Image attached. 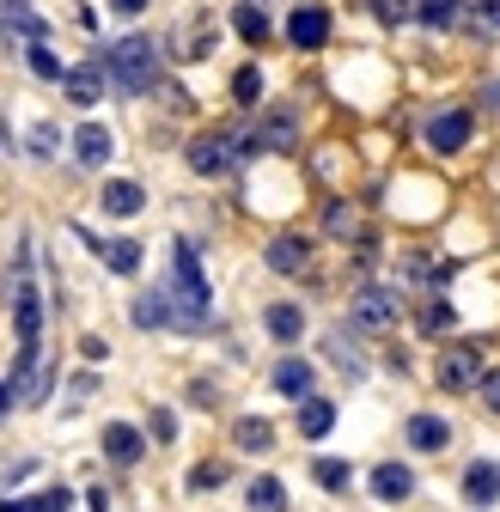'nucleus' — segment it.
<instances>
[{
  "mask_svg": "<svg viewBox=\"0 0 500 512\" xmlns=\"http://www.w3.org/2000/svg\"><path fill=\"white\" fill-rule=\"evenodd\" d=\"M171 317H177V330H208V317H214V293H208V275H202V256L190 238H177L171 250Z\"/></svg>",
  "mask_w": 500,
  "mask_h": 512,
  "instance_id": "obj_1",
  "label": "nucleus"
},
{
  "mask_svg": "<svg viewBox=\"0 0 500 512\" xmlns=\"http://www.w3.org/2000/svg\"><path fill=\"white\" fill-rule=\"evenodd\" d=\"M104 74H110V86H116L122 98H141V92L159 80V43H153V37H141V31L116 37V43H110V55H104Z\"/></svg>",
  "mask_w": 500,
  "mask_h": 512,
  "instance_id": "obj_2",
  "label": "nucleus"
},
{
  "mask_svg": "<svg viewBox=\"0 0 500 512\" xmlns=\"http://www.w3.org/2000/svg\"><path fill=\"white\" fill-rule=\"evenodd\" d=\"M244 153H250L244 135H226V128H214V135H196V141H190V171H196V177H220V171H232Z\"/></svg>",
  "mask_w": 500,
  "mask_h": 512,
  "instance_id": "obj_3",
  "label": "nucleus"
},
{
  "mask_svg": "<svg viewBox=\"0 0 500 512\" xmlns=\"http://www.w3.org/2000/svg\"><path fill=\"white\" fill-rule=\"evenodd\" d=\"M13 330H19V348H37V336H43V293L31 275H19V287H13Z\"/></svg>",
  "mask_w": 500,
  "mask_h": 512,
  "instance_id": "obj_4",
  "label": "nucleus"
},
{
  "mask_svg": "<svg viewBox=\"0 0 500 512\" xmlns=\"http://www.w3.org/2000/svg\"><path fill=\"white\" fill-rule=\"evenodd\" d=\"M250 153H293V141H299V122H293V110H269L257 128H250Z\"/></svg>",
  "mask_w": 500,
  "mask_h": 512,
  "instance_id": "obj_5",
  "label": "nucleus"
},
{
  "mask_svg": "<svg viewBox=\"0 0 500 512\" xmlns=\"http://www.w3.org/2000/svg\"><path fill=\"white\" fill-rule=\"evenodd\" d=\"M476 378H482V342H452L440 360V384L446 391H470Z\"/></svg>",
  "mask_w": 500,
  "mask_h": 512,
  "instance_id": "obj_6",
  "label": "nucleus"
},
{
  "mask_svg": "<svg viewBox=\"0 0 500 512\" xmlns=\"http://www.w3.org/2000/svg\"><path fill=\"white\" fill-rule=\"evenodd\" d=\"M397 293L391 287H360L354 293V324H366V330H391L397 324Z\"/></svg>",
  "mask_w": 500,
  "mask_h": 512,
  "instance_id": "obj_7",
  "label": "nucleus"
},
{
  "mask_svg": "<svg viewBox=\"0 0 500 512\" xmlns=\"http://www.w3.org/2000/svg\"><path fill=\"white\" fill-rule=\"evenodd\" d=\"M104 458H110L116 470H135V464L147 458V439H141V427H129V421H110V427H104Z\"/></svg>",
  "mask_w": 500,
  "mask_h": 512,
  "instance_id": "obj_8",
  "label": "nucleus"
},
{
  "mask_svg": "<svg viewBox=\"0 0 500 512\" xmlns=\"http://www.w3.org/2000/svg\"><path fill=\"white\" fill-rule=\"evenodd\" d=\"M470 128H476L470 110H440V116L427 122V147H433V153H458V147L470 141Z\"/></svg>",
  "mask_w": 500,
  "mask_h": 512,
  "instance_id": "obj_9",
  "label": "nucleus"
},
{
  "mask_svg": "<svg viewBox=\"0 0 500 512\" xmlns=\"http://www.w3.org/2000/svg\"><path fill=\"white\" fill-rule=\"evenodd\" d=\"M287 37H293L299 49H324V43H330V7H293Z\"/></svg>",
  "mask_w": 500,
  "mask_h": 512,
  "instance_id": "obj_10",
  "label": "nucleus"
},
{
  "mask_svg": "<svg viewBox=\"0 0 500 512\" xmlns=\"http://www.w3.org/2000/svg\"><path fill=\"white\" fill-rule=\"evenodd\" d=\"M110 153H116V141H110V128H104V122H80V128H74V159H80L86 171L110 165Z\"/></svg>",
  "mask_w": 500,
  "mask_h": 512,
  "instance_id": "obj_11",
  "label": "nucleus"
},
{
  "mask_svg": "<svg viewBox=\"0 0 500 512\" xmlns=\"http://www.w3.org/2000/svg\"><path fill=\"white\" fill-rule=\"evenodd\" d=\"M269 269H275V275H305V269H311V238L281 232V238L269 244Z\"/></svg>",
  "mask_w": 500,
  "mask_h": 512,
  "instance_id": "obj_12",
  "label": "nucleus"
},
{
  "mask_svg": "<svg viewBox=\"0 0 500 512\" xmlns=\"http://www.w3.org/2000/svg\"><path fill=\"white\" fill-rule=\"evenodd\" d=\"M415 494V476H409V464H379V470H372V500H385V506H403Z\"/></svg>",
  "mask_w": 500,
  "mask_h": 512,
  "instance_id": "obj_13",
  "label": "nucleus"
},
{
  "mask_svg": "<svg viewBox=\"0 0 500 512\" xmlns=\"http://www.w3.org/2000/svg\"><path fill=\"white\" fill-rule=\"evenodd\" d=\"M147 208V189L135 183V177H110L104 183V214H116V220H135Z\"/></svg>",
  "mask_w": 500,
  "mask_h": 512,
  "instance_id": "obj_14",
  "label": "nucleus"
},
{
  "mask_svg": "<svg viewBox=\"0 0 500 512\" xmlns=\"http://www.w3.org/2000/svg\"><path fill=\"white\" fill-rule=\"evenodd\" d=\"M403 439L415 445V452H446V445H452V427H446L440 415H409V421H403Z\"/></svg>",
  "mask_w": 500,
  "mask_h": 512,
  "instance_id": "obj_15",
  "label": "nucleus"
},
{
  "mask_svg": "<svg viewBox=\"0 0 500 512\" xmlns=\"http://www.w3.org/2000/svg\"><path fill=\"white\" fill-rule=\"evenodd\" d=\"M129 317H135V330H177V317H171V293H165V287L141 293Z\"/></svg>",
  "mask_w": 500,
  "mask_h": 512,
  "instance_id": "obj_16",
  "label": "nucleus"
},
{
  "mask_svg": "<svg viewBox=\"0 0 500 512\" xmlns=\"http://www.w3.org/2000/svg\"><path fill=\"white\" fill-rule=\"evenodd\" d=\"M464 500H470V506H494V500H500V464L476 458V464L464 470Z\"/></svg>",
  "mask_w": 500,
  "mask_h": 512,
  "instance_id": "obj_17",
  "label": "nucleus"
},
{
  "mask_svg": "<svg viewBox=\"0 0 500 512\" xmlns=\"http://www.w3.org/2000/svg\"><path fill=\"white\" fill-rule=\"evenodd\" d=\"M330 427H336V403H330V397H318V391L299 397V433H305V439H324Z\"/></svg>",
  "mask_w": 500,
  "mask_h": 512,
  "instance_id": "obj_18",
  "label": "nucleus"
},
{
  "mask_svg": "<svg viewBox=\"0 0 500 512\" xmlns=\"http://www.w3.org/2000/svg\"><path fill=\"white\" fill-rule=\"evenodd\" d=\"M232 31H238L244 43H269L275 25H269V13L257 7V0H244V7H232Z\"/></svg>",
  "mask_w": 500,
  "mask_h": 512,
  "instance_id": "obj_19",
  "label": "nucleus"
},
{
  "mask_svg": "<svg viewBox=\"0 0 500 512\" xmlns=\"http://www.w3.org/2000/svg\"><path fill=\"white\" fill-rule=\"evenodd\" d=\"M263 324H269V336H275V342H299V330H305V311L281 299V305H269V311H263Z\"/></svg>",
  "mask_w": 500,
  "mask_h": 512,
  "instance_id": "obj_20",
  "label": "nucleus"
},
{
  "mask_svg": "<svg viewBox=\"0 0 500 512\" xmlns=\"http://www.w3.org/2000/svg\"><path fill=\"white\" fill-rule=\"evenodd\" d=\"M311 384H318V372H311L305 360H281V366H275V391H287V397H311Z\"/></svg>",
  "mask_w": 500,
  "mask_h": 512,
  "instance_id": "obj_21",
  "label": "nucleus"
},
{
  "mask_svg": "<svg viewBox=\"0 0 500 512\" xmlns=\"http://www.w3.org/2000/svg\"><path fill=\"white\" fill-rule=\"evenodd\" d=\"M415 13H421L427 31H452L464 19V0H415Z\"/></svg>",
  "mask_w": 500,
  "mask_h": 512,
  "instance_id": "obj_22",
  "label": "nucleus"
},
{
  "mask_svg": "<svg viewBox=\"0 0 500 512\" xmlns=\"http://www.w3.org/2000/svg\"><path fill=\"white\" fill-rule=\"evenodd\" d=\"M98 256H104L110 275H141V244H135V238H116V244H104Z\"/></svg>",
  "mask_w": 500,
  "mask_h": 512,
  "instance_id": "obj_23",
  "label": "nucleus"
},
{
  "mask_svg": "<svg viewBox=\"0 0 500 512\" xmlns=\"http://www.w3.org/2000/svg\"><path fill=\"white\" fill-rule=\"evenodd\" d=\"M232 439L244 445V452H269V445H275V427H269V421H257V415H244V421L232 427Z\"/></svg>",
  "mask_w": 500,
  "mask_h": 512,
  "instance_id": "obj_24",
  "label": "nucleus"
},
{
  "mask_svg": "<svg viewBox=\"0 0 500 512\" xmlns=\"http://www.w3.org/2000/svg\"><path fill=\"white\" fill-rule=\"evenodd\" d=\"M61 92H68L74 104H98V92H104V80H98L92 68H74V74H61Z\"/></svg>",
  "mask_w": 500,
  "mask_h": 512,
  "instance_id": "obj_25",
  "label": "nucleus"
},
{
  "mask_svg": "<svg viewBox=\"0 0 500 512\" xmlns=\"http://www.w3.org/2000/svg\"><path fill=\"white\" fill-rule=\"evenodd\" d=\"M250 506H257V512H287V488L275 476H257V482H250Z\"/></svg>",
  "mask_w": 500,
  "mask_h": 512,
  "instance_id": "obj_26",
  "label": "nucleus"
},
{
  "mask_svg": "<svg viewBox=\"0 0 500 512\" xmlns=\"http://www.w3.org/2000/svg\"><path fill=\"white\" fill-rule=\"evenodd\" d=\"M311 476H318V488H330V494H342L354 470H348L342 458H318V464H311Z\"/></svg>",
  "mask_w": 500,
  "mask_h": 512,
  "instance_id": "obj_27",
  "label": "nucleus"
},
{
  "mask_svg": "<svg viewBox=\"0 0 500 512\" xmlns=\"http://www.w3.org/2000/svg\"><path fill=\"white\" fill-rule=\"evenodd\" d=\"M232 98H238V104H257V98H263V74H257V68H238V74H232Z\"/></svg>",
  "mask_w": 500,
  "mask_h": 512,
  "instance_id": "obj_28",
  "label": "nucleus"
},
{
  "mask_svg": "<svg viewBox=\"0 0 500 512\" xmlns=\"http://www.w3.org/2000/svg\"><path fill=\"white\" fill-rule=\"evenodd\" d=\"M324 226H330L336 238H354V232H360V214H354L348 202H330V214H324Z\"/></svg>",
  "mask_w": 500,
  "mask_h": 512,
  "instance_id": "obj_29",
  "label": "nucleus"
},
{
  "mask_svg": "<svg viewBox=\"0 0 500 512\" xmlns=\"http://www.w3.org/2000/svg\"><path fill=\"white\" fill-rule=\"evenodd\" d=\"M25 61H31V74H37V80H55V86H61V61H55L43 43H31V55H25Z\"/></svg>",
  "mask_w": 500,
  "mask_h": 512,
  "instance_id": "obj_30",
  "label": "nucleus"
},
{
  "mask_svg": "<svg viewBox=\"0 0 500 512\" xmlns=\"http://www.w3.org/2000/svg\"><path fill=\"white\" fill-rule=\"evenodd\" d=\"M68 506H74L68 488H43V494H31V512H68Z\"/></svg>",
  "mask_w": 500,
  "mask_h": 512,
  "instance_id": "obj_31",
  "label": "nucleus"
},
{
  "mask_svg": "<svg viewBox=\"0 0 500 512\" xmlns=\"http://www.w3.org/2000/svg\"><path fill=\"white\" fill-rule=\"evenodd\" d=\"M482 37H500V0H476V19H470Z\"/></svg>",
  "mask_w": 500,
  "mask_h": 512,
  "instance_id": "obj_32",
  "label": "nucleus"
},
{
  "mask_svg": "<svg viewBox=\"0 0 500 512\" xmlns=\"http://www.w3.org/2000/svg\"><path fill=\"white\" fill-rule=\"evenodd\" d=\"M220 482H226V464H196V470H190V488H196V494H208V488H220Z\"/></svg>",
  "mask_w": 500,
  "mask_h": 512,
  "instance_id": "obj_33",
  "label": "nucleus"
},
{
  "mask_svg": "<svg viewBox=\"0 0 500 512\" xmlns=\"http://www.w3.org/2000/svg\"><path fill=\"white\" fill-rule=\"evenodd\" d=\"M446 324H452V305H446V299H433V305L421 311V330H427V336H440Z\"/></svg>",
  "mask_w": 500,
  "mask_h": 512,
  "instance_id": "obj_34",
  "label": "nucleus"
},
{
  "mask_svg": "<svg viewBox=\"0 0 500 512\" xmlns=\"http://www.w3.org/2000/svg\"><path fill=\"white\" fill-rule=\"evenodd\" d=\"M372 13H379L385 25H403V19L415 13V0H372Z\"/></svg>",
  "mask_w": 500,
  "mask_h": 512,
  "instance_id": "obj_35",
  "label": "nucleus"
},
{
  "mask_svg": "<svg viewBox=\"0 0 500 512\" xmlns=\"http://www.w3.org/2000/svg\"><path fill=\"white\" fill-rule=\"evenodd\" d=\"M153 433H159V439H177V415H171V409H153Z\"/></svg>",
  "mask_w": 500,
  "mask_h": 512,
  "instance_id": "obj_36",
  "label": "nucleus"
},
{
  "mask_svg": "<svg viewBox=\"0 0 500 512\" xmlns=\"http://www.w3.org/2000/svg\"><path fill=\"white\" fill-rule=\"evenodd\" d=\"M482 403L500 415V372H488V378H482Z\"/></svg>",
  "mask_w": 500,
  "mask_h": 512,
  "instance_id": "obj_37",
  "label": "nucleus"
},
{
  "mask_svg": "<svg viewBox=\"0 0 500 512\" xmlns=\"http://www.w3.org/2000/svg\"><path fill=\"white\" fill-rule=\"evenodd\" d=\"M110 13H122V19H135V13H147V0H110Z\"/></svg>",
  "mask_w": 500,
  "mask_h": 512,
  "instance_id": "obj_38",
  "label": "nucleus"
},
{
  "mask_svg": "<svg viewBox=\"0 0 500 512\" xmlns=\"http://www.w3.org/2000/svg\"><path fill=\"white\" fill-rule=\"evenodd\" d=\"M0 512H31V500H0Z\"/></svg>",
  "mask_w": 500,
  "mask_h": 512,
  "instance_id": "obj_39",
  "label": "nucleus"
},
{
  "mask_svg": "<svg viewBox=\"0 0 500 512\" xmlns=\"http://www.w3.org/2000/svg\"><path fill=\"white\" fill-rule=\"evenodd\" d=\"M482 98H488V104H500V86H488V92H482Z\"/></svg>",
  "mask_w": 500,
  "mask_h": 512,
  "instance_id": "obj_40",
  "label": "nucleus"
}]
</instances>
